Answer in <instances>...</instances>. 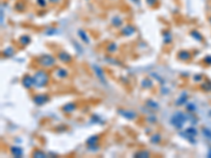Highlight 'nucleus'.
<instances>
[{
  "label": "nucleus",
  "mask_w": 211,
  "mask_h": 158,
  "mask_svg": "<svg viewBox=\"0 0 211 158\" xmlns=\"http://www.w3.org/2000/svg\"><path fill=\"white\" fill-rule=\"evenodd\" d=\"M146 105H147V108H150V109H152V110H158V109H160V105H158V103L155 102L154 100H152V99H149V100H147Z\"/></svg>",
  "instance_id": "24"
},
{
  "label": "nucleus",
  "mask_w": 211,
  "mask_h": 158,
  "mask_svg": "<svg viewBox=\"0 0 211 158\" xmlns=\"http://www.w3.org/2000/svg\"><path fill=\"white\" fill-rule=\"evenodd\" d=\"M38 65H40L43 68H51L55 66L56 64V58L54 56L50 55V54H44V55L39 56L36 59Z\"/></svg>",
  "instance_id": "2"
},
{
  "label": "nucleus",
  "mask_w": 211,
  "mask_h": 158,
  "mask_svg": "<svg viewBox=\"0 0 211 158\" xmlns=\"http://www.w3.org/2000/svg\"><path fill=\"white\" fill-rule=\"evenodd\" d=\"M134 157H140V158H148L150 157V152L147 150H139L136 153H134Z\"/></svg>",
  "instance_id": "16"
},
{
  "label": "nucleus",
  "mask_w": 211,
  "mask_h": 158,
  "mask_svg": "<svg viewBox=\"0 0 211 158\" xmlns=\"http://www.w3.org/2000/svg\"><path fill=\"white\" fill-rule=\"evenodd\" d=\"M21 84L23 86V88H26V90H30L34 87V78L31 75L26 74L21 79Z\"/></svg>",
  "instance_id": "5"
},
{
  "label": "nucleus",
  "mask_w": 211,
  "mask_h": 158,
  "mask_svg": "<svg viewBox=\"0 0 211 158\" xmlns=\"http://www.w3.org/2000/svg\"><path fill=\"white\" fill-rule=\"evenodd\" d=\"M33 78H34V88H36V89L44 88L50 81L49 74H47L44 70L36 71V73H35V75L33 76Z\"/></svg>",
  "instance_id": "1"
},
{
  "label": "nucleus",
  "mask_w": 211,
  "mask_h": 158,
  "mask_svg": "<svg viewBox=\"0 0 211 158\" xmlns=\"http://www.w3.org/2000/svg\"><path fill=\"white\" fill-rule=\"evenodd\" d=\"M187 115H185V113H183L182 111H177L171 116L170 123L175 129H182L184 124H185V122L187 121Z\"/></svg>",
  "instance_id": "3"
},
{
  "label": "nucleus",
  "mask_w": 211,
  "mask_h": 158,
  "mask_svg": "<svg viewBox=\"0 0 211 158\" xmlns=\"http://www.w3.org/2000/svg\"><path fill=\"white\" fill-rule=\"evenodd\" d=\"M99 138H100V137H99L98 135H93V136H91V137H89V138H88V140H87V144H88V145L97 144Z\"/></svg>",
  "instance_id": "19"
},
{
  "label": "nucleus",
  "mask_w": 211,
  "mask_h": 158,
  "mask_svg": "<svg viewBox=\"0 0 211 158\" xmlns=\"http://www.w3.org/2000/svg\"><path fill=\"white\" fill-rule=\"evenodd\" d=\"M157 1H158V0H146L147 5H150V7H154V5L157 3Z\"/></svg>",
  "instance_id": "30"
},
{
  "label": "nucleus",
  "mask_w": 211,
  "mask_h": 158,
  "mask_svg": "<svg viewBox=\"0 0 211 158\" xmlns=\"http://www.w3.org/2000/svg\"><path fill=\"white\" fill-rule=\"evenodd\" d=\"M1 23L3 24V9H1Z\"/></svg>",
  "instance_id": "34"
},
{
  "label": "nucleus",
  "mask_w": 211,
  "mask_h": 158,
  "mask_svg": "<svg viewBox=\"0 0 211 158\" xmlns=\"http://www.w3.org/2000/svg\"><path fill=\"white\" fill-rule=\"evenodd\" d=\"M162 141V135L160 133H155L150 137V142L151 143H160Z\"/></svg>",
  "instance_id": "21"
},
{
  "label": "nucleus",
  "mask_w": 211,
  "mask_h": 158,
  "mask_svg": "<svg viewBox=\"0 0 211 158\" xmlns=\"http://www.w3.org/2000/svg\"><path fill=\"white\" fill-rule=\"evenodd\" d=\"M56 56L61 62H63V63H70V62L73 61V57H72L69 53H67V52H65V51L58 52Z\"/></svg>",
  "instance_id": "7"
},
{
  "label": "nucleus",
  "mask_w": 211,
  "mask_h": 158,
  "mask_svg": "<svg viewBox=\"0 0 211 158\" xmlns=\"http://www.w3.org/2000/svg\"><path fill=\"white\" fill-rule=\"evenodd\" d=\"M32 157H35V158H37V157H39V158H44V157H47V154L44 153L43 151H41V150L36 149V150H34V151H33Z\"/></svg>",
  "instance_id": "17"
},
{
  "label": "nucleus",
  "mask_w": 211,
  "mask_h": 158,
  "mask_svg": "<svg viewBox=\"0 0 211 158\" xmlns=\"http://www.w3.org/2000/svg\"><path fill=\"white\" fill-rule=\"evenodd\" d=\"M15 10L18 12H23L26 10V5L23 2H17L15 5Z\"/></svg>",
  "instance_id": "27"
},
{
  "label": "nucleus",
  "mask_w": 211,
  "mask_h": 158,
  "mask_svg": "<svg viewBox=\"0 0 211 158\" xmlns=\"http://www.w3.org/2000/svg\"><path fill=\"white\" fill-rule=\"evenodd\" d=\"M190 35H191V36H193V37H195L196 40H200V35L197 34V32H196V31H192V32L190 33Z\"/></svg>",
  "instance_id": "31"
},
{
  "label": "nucleus",
  "mask_w": 211,
  "mask_h": 158,
  "mask_svg": "<svg viewBox=\"0 0 211 158\" xmlns=\"http://www.w3.org/2000/svg\"><path fill=\"white\" fill-rule=\"evenodd\" d=\"M133 1H135V2H137V1H138V0H133Z\"/></svg>",
  "instance_id": "35"
},
{
  "label": "nucleus",
  "mask_w": 211,
  "mask_h": 158,
  "mask_svg": "<svg viewBox=\"0 0 211 158\" xmlns=\"http://www.w3.org/2000/svg\"><path fill=\"white\" fill-rule=\"evenodd\" d=\"M140 84H142V87L144 89H151L153 87V81L149 78H145V79H142V80Z\"/></svg>",
  "instance_id": "18"
},
{
  "label": "nucleus",
  "mask_w": 211,
  "mask_h": 158,
  "mask_svg": "<svg viewBox=\"0 0 211 158\" xmlns=\"http://www.w3.org/2000/svg\"><path fill=\"white\" fill-rule=\"evenodd\" d=\"M57 33V30L55 28H49L45 30L44 34L45 35H55Z\"/></svg>",
  "instance_id": "28"
},
{
  "label": "nucleus",
  "mask_w": 211,
  "mask_h": 158,
  "mask_svg": "<svg viewBox=\"0 0 211 158\" xmlns=\"http://www.w3.org/2000/svg\"><path fill=\"white\" fill-rule=\"evenodd\" d=\"M15 50L13 49L12 47H8L5 49V51L2 52V55L5 56V57H12V56L15 55Z\"/></svg>",
  "instance_id": "20"
},
{
  "label": "nucleus",
  "mask_w": 211,
  "mask_h": 158,
  "mask_svg": "<svg viewBox=\"0 0 211 158\" xmlns=\"http://www.w3.org/2000/svg\"><path fill=\"white\" fill-rule=\"evenodd\" d=\"M19 42L21 45L26 47V45H28L29 43L31 42V37L28 36V35H22V36L19 38Z\"/></svg>",
  "instance_id": "23"
},
{
  "label": "nucleus",
  "mask_w": 211,
  "mask_h": 158,
  "mask_svg": "<svg viewBox=\"0 0 211 158\" xmlns=\"http://www.w3.org/2000/svg\"><path fill=\"white\" fill-rule=\"evenodd\" d=\"M77 34H78V36H79V38L81 39V40L84 41V43H90V38H89V36H88V34H87L86 31L78 30L77 31Z\"/></svg>",
  "instance_id": "14"
},
{
  "label": "nucleus",
  "mask_w": 211,
  "mask_h": 158,
  "mask_svg": "<svg viewBox=\"0 0 211 158\" xmlns=\"http://www.w3.org/2000/svg\"><path fill=\"white\" fill-rule=\"evenodd\" d=\"M121 35H124V36H131V35H133L134 33H135V28H134L133 26H131V24H127L126 26H124L123 29H121Z\"/></svg>",
  "instance_id": "9"
},
{
  "label": "nucleus",
  "mask_w": 211,
  "mask_h": 158,
  "mask_svg": "<svg viewBox=\"0 0 211 158\" xmlns=\"http://www.w3.org/2000/svg\"><path fill=\"white\" fill-rule=\"evenodd\" d=\"M76 109H77L76 103L70 102V103H67V105H63V112H65V113H67V114H71V113H73Z\"/></svg>",
  "instance_id": "10"
},
{
  "label": "nucleus",
  "mask_w": 211,
  "mask_h": 158,
  "mask_svg": "<svg viewBox=\"0 0 211 158\" xmlns=\"http://www.w3.org/2000/svg\"><path fill=\"white\" fill-rule=\"evenodd\" d=\"M36 2L40 8H45V7H47V0H36Z\"/></svg>",
  "instance_id": "29"
},
{
  "label": "nucleus",
  "mask_w": 211,
  "mask_h": 158,
  "mask_svg": "<svg viewBox=\"0 0 211 158\" xmlns=\"http://www.w3.org/2000/svg\"><path fill=\"white\" fill-rule=\"evenodd\" d=\"M106 50H107V52H108V53L113 54V53H115V52H116V50H117V45L115 44L114 42H110L108 45H107V47H106Z\"/></svg>",
  "instance_id": "26"
},
{
  "label": "nucleus",
  "mask_w": 211,
  "mask_h": 158,
  "mask_svg": "<svg viewBox=\"0 0 211 158\" xmlns=\"http://www.w3.org/2000/svg\"><path fill=\"white\" fill-rule=\"evenodd\" d=\"M194 105H192V103H190V105H187V110H189V111H192V110H194Z\"/></svg>",
  "instance_id": "33"
},
{
  "label": "nucleus",
  "mask_w": 211,
  "mask_h": 158,
  "mask_svg": "<svg viewBox=\"0 0 211 158\" xmlns=\"http://www.w3.org/2000/svg\"><path fill=\"white\" fill-rule=\"evenodd\" d=\"M68 75H69L68 71L65 70V68H57V70L55 71V76H56L57 78H59V79L67 78Z\"/></svg>",
  "instance_id": "11"
},
{
  "label": "nucleus",
  "mask_w": 211,
  "mask_h": 158,
  "mask_svg": "<svg viewBox=\"0 0 211 158\" xmlns=\"http://www.w3.org/2000/svg\"><path fill=\"white\" fill-rule=\"evenodd\" d=\"M33 101L36 105L40 107V105H43L49 101V96L45 94H38V95H35L33 97Z\"/></svg>",
  "instance_id": "6"
},
{
  "label": "nucleus",
  "mask_w": 211,
  "mask_h": 158,
  "mask_svg": "<svg viewBox=\"0 0 211 158\" xmlns=\"http://www.w3.org/2000/svg\"><path fill=\"white\" fill-rule=\"evenodd\" d=\"M118 114H121L123 117H125L126 119L128 120H135L137 118V114L135 113L134 111H131V110H127V109H119L118 111Z\"/></svg>",
  "instance_id": "4"
},
{
  "label": "nucleus",
  "mask_w": 211,
  "mask_h": 158,
  "mask_svg": "<svg viewBox=\"0 0 211 158\" xmlns=\"http://www.w3.org/2000/svg\"><path fill=\"white\" fill-rule=\"evenodd\" d=\"M11 153L14 157L19 158L23 155V150L19 147H11Z\"/></svg>",
  "instance_id": "12"
},
{
  "label": "nucleus",
  "mask_w": 211,
  "mask_h": 158,
  "mask_svg": "<svg viewBox=\"0 0 211 158\" xmlns=\"http://www.w3.org/2000/svg\"><path fill=\"white\" fill-rule=\"evenodd\" d=\"M92 68H93V70H94L96 77L100 80V82H102L103 84H106V76H105V73H103L102 68H101L100 66L96 65V64H93Z\"/></svg>",
  "instance_id": "8"
},
{
  "label": "nucleus",
  "mask_w": 211,
  "mask_h": 158,
  "mask_svg": "<svg viewBox=\"0 0 211 158\" xmlns=\"http://www.w3.org/2000/svg\"><path fill=\"white\" fill-rule=\"evenodd\" d=\"M177 57H179V59L182 60V61H187V60H189L190 58H191V54L188 51H185V50H184V51L179 52Z\"/></svg>",
  "instance_id": "13"
},
{
  "label": "nucleus",
  "mask_w": 211,
  "mask_h": 158,
  "mask_svg": "<svg viewBox=\"0 0 211 158\" xmlns=\"http://www.w3.org/2000/svg\"><path fill=\"white\" fill-rule=\"evenodd\" d=\"M186 100H187V94H186V93H183V94L179 95V97L176 99V101H175V105H179H179H184Z\"/></svg>",
  "instance_id": "25"
},
{
  "label": "nucleus",
  "mask_w": 211,
  "mask_h": 158,
  "mask_svg": "<svg viewBox=\"0 0 211 158\" xmlns=\"http://www.w3.org/2000/svg\"><path fill=\"white\" fill-rule=\"evenodd\" d=\"M110 1H114V0H110Z\"/></svg>",
  "instance_id": "36"
},
{
  "label": "nucleus",
  "mask_w": 211,
  "mask_h": 158,
  "mask_svg": "<svg viewBox=\"0 0 211 158\" xmlns=\"http://www.w3.org/2000/svg\"><path fill=\"white\" fill-rule=\"evenodd\" d=\"M210 22H211V18H210Z\"/></svg>",
  "instance_id": "37"
},
{
  "label": "nucleus",
  "mask_w": 211,
  "mask_h": 158,
  "mask_svg": "<svg viewBox=\"0 0 211 158\" xmlns=\"http://www.w3.org/2000/svg\"><path fill=\"white\" fill-rule=\"evenodd\" d=\"M111 22H112V26H115V28H121V26H123V23H124L121 17V16H117V15L114 16V17L112 18Z\"/></svg>",
  "instance_id": "15"
},
{
  "label": "nucleus",
  "mask_w": 211,
  "mask_h": 158,
  "mask_svg": "<svg viewBox=\"0 0 211 158\" xmlns=\"http://www.w3.org/2000/svg\"><path fill=\"white\" fill-rule=\"evenodd\" d=\"M163 36H164V42L166 44H169V43L172 42V35H171V33L169 31H165L163 33Z\"/></svg>",
  "instance_id": "22"
},
{
  "label": "nucleus",
  "mask_w": 211,
  "mask_h": 158,
  "mask_svg": "<svg viewBox=\"0 0 211 158\" xmlns=\"http://www.w3.org/2000/svg\"><path fill=\"white\" fill-rule=\"evenodd\" d=\"M49 2L52 3V5H58L63 2V0H49Z\"/></svg>",
  "instance_id": "32"
}]
</instances>
